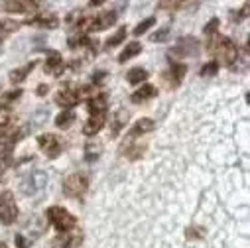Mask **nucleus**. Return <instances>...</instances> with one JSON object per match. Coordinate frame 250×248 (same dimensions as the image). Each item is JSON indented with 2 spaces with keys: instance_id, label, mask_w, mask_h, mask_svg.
Masks as SVG:
<instances>
[{
  "instance_id": "f257e3e1",
  "label": "nucleus",
  "mask_w": 250,
  "mask_h": 248,
  "mask_svg": "<svg viewBox=\"0 0 250 248\" xmlns=\"http://www.w3.org/2000/svg\"><path fill=\"white\" fill-rule=\"evenodd\" d=\"M207 49L211 53H215L225 65H232L236 57H238V47L234 45L232 40L225 38V36H211L209 41H207Z\"/></svg>"
},
{
  "instance_id": "f03ea898",
  "label": "nucleus",
  "mask_w": 250,
  "mask_h": 248,
  "mask_svg": "<svg viewBox=\"0 0 250 248\" xmlns=\"http://www.w3.org/2000/svg\"><path fill=\"white\" fill-rule=\"evenodd\" d=\"M45 215H47L49 223L55 227L57 232H69L71 228L77 227V219L63 207H49L45 211Z\"/></svg>"
},
{
  "instance_id": "7ed1b4c3",
  "label": "nucleus",
  "mask_w": 250,
  "mask_h": 248,
  "mask_svg": "<svg viewBox=\"0 0 250 248\" xmlns=\"http://www.w3.org/2000/svg\"><path fill=\"white\" fill-rule=\"evenodd\" d=\"M89 189V179L81 173H73L63 181V193L71 199H81Z\"/></svg>"
},
{
  "instance_id": "20e7f679",
  "label": "nucleus",
  "mask_w": 250,
  "mask_h": 248,
  "mask_svg": "<svg viewBox=\"0 0 250 248\" xmlns=\"http://www.w3.org/2000/svg\"><path fill=\"white\" fill-rule=\"evenodd\" d=\"M18 219V205L14 199L12 191L0 193V223L2 225H12Z\"/></svg>"
},
{
  "instance_id": "39448f33",
  "label": "nucleus",
  "mask_w": 250,
  "mask_h": 248,
  "mask_svg": "<svg viewBox=\"0 0 250 248\" xmlns=\"http://www.w3.org/2000/svg\"><path fill=\"white\" fill-rule=\"evenodd\" d=\"M199 51V41H197V38H181L179 40V43L167 53V57L169 59H173L175 57V63H179V61L183 59V57H189V55H195Z\"/></svg>"
},
{
  "instance_id": "423d86ee",
  "label": "nucleus",
  "mask_w": 250,
  "mask_h": 248,
  "mask_svg": "<svg viewBox=\"0 0 250 248\" xmlns=\"http://www.w3.org/2000/svg\"><path fill=\"white\" fill-rule=\"evenodd\" d=\"M47 183V173L38 169V171H30L24 179H22V191L26 195H38Z\"/></svg>"
},
{
  "instance_id": "0eeeda50",
  "label": "nucleus",
  "mask_w": 250,
  "mask_h": 248,
  "mask_svg": "<svg viewBox=\"0 0 250 248\" xmlns=\"http://www.w3.org/2000/svg\"><path fill=\"white\" fill-rule=\"evenodd\" d=\"M38 146L42 152L47 154V158H57L63 150V142L55 134H40L38 136Z\"/></svg>"
},
{
  "instance_id": "6e6552de",
  "label": "nucleus",
  "mask_w": 250,
  "mask_h": 248,
  "mask_svg": "<svg viewBox=\"0 0 250 248\" xmlns=\"http://www.w3.org/2000/svg\"><path fill=\"white\" fill-rule=\"evenodd\" d=\"M43 4V0H4L0 2L6 12H36Z\"/></svg>"
},
{
  "instance_id": "1a4fd4ad",
  "label": "nucleus",
  "mask_w": 250,
  "mask_h": 248,
  "mask_svg": "<svg viewBox=\"0 0 250 248\" xmlns=\"http://www.w3.org/2000/svg\"><path fill=\"white\" fill-rule=\"evenodd\" d=\"M81 97H79V91H75L73 87H65V89H59L57 95H55V103L63 108H71L75 104H79Z\"/></svg>"
},
{
  "instance_id": "9d476101",
  "label": "nucleus",
  "mask_w": 250,
  "mask_h": 248,
  "mask_svg": "<svg viewBox=\"0 0 250 248\" xmlns=\"http://www.w3.org/2000/svg\"><path fill=\"white\" fill-rule=\"evenodd\" d=\"M83 242V234H67V232H59L51 240V248H77Z\"/></svg>"
},
{
  "instance_id": "9b49d317",
  "label": "nucleus",
  "mask_w": 250,
  "mask_h": 248,
  "mask_svg": "<svg viewBox=\"0 0 250 248\" xmlns=\"http://www.w3.org/2000/svg\"><path fill=\"white\" fill-rule=\"evenodd\" d=\"M144 152H146V144H134V138H128V136L120 146V154H124V158L128 160H138L144 156Z\"/></svg>"
},
{
  "instance_id": "f8f14e48",
  "label": "nucleus",
  "mask_w": 250,
  "mask_h": 248,
  "mask_svg": "<svg viewBox=\"0 0 250 248\" xmlns=\"http://www.w3.org/2000/svg\"><path fill=\"white\" fill-rule=\"evenodd\" d=\"M63 69H65V61H63V57H61V53L59 51H49L47 61H45V71L59 77L61 73H63Z\"/></svg>"
},
{
  "instance_id": "ddd939ff",
  "label": "nucleus",
  "mask_w": 250,
  "mask_h": 248,
  "mask_svg": "<svg viewBox=\"0 0 250 248\" xmlns=\"http://www.w3.org/2000/svg\"><path fill=\"white\" fill-rule=\"evenodd\" d=\"M185 73H187V65L185 63H175V61H171L169 71L164 75V79L169 81V87H177L181 83V79L185 77Z\"/></svg>"
},
{
  "instance_id": "4468645a",
  "label": "nucleus",
  "mask_w": 250,
  "mask_h": 248,
  "mask_svg": "<svg viewBox=\"0 0 250 248\" xmlns=\"http://www.w3.org/2000/svg\"><path fill=\"white\" fill-rule=\"evenodd\" d=\"M104 120H106V114H91L87 124L83 126V134L85 136H97V132H101L104 126Z\"/></svg>"
},
{
  "instance_id": "2eb2a0df",
  "label": "nucleus",
  "mask_w": 250,
  "mask_h": 248,
  "mask_svg": "<svg viewBox=\"0 0 250 248\" xmlns=\"http://www.w3.org/2000/svg\"><path fill=\"white\" fill-rule=\"evenodd\" d=\"M36 61H30V63H26V65H22V67H18V69H12L10 71V75H8V79H10V83L12 85H18V83H22L34 69H36Z\"/></svg>"
},
{
  "instance_id": "dca6fc26",
  "label": "nucleus",
  "mask_w": 250,
  "mask_h": 248,
  "mask_svg": "<svg viewBox=\"0 0 250 248\" xmlns=\"http://www.w3.org/2000/svg\"><path fill=\"white\" fill-rule=\"evenodd\" d=\"M154 120L152 118H140L134 126L130 128V132H128V138H136V136H142V134H148V132H152L154 130Z\"/></svg>"
},
{
  "instance_id": "f3484780",
  "label": "nucleus",
  "mask_w": 250,
  "mask_h": 248,
  "mask_svg": "<svg viewBox=\"0 0 250 248\" xmlns=\"http://www.w3.org/2000/svg\"><path fill=\"white\" fill-rule=\"evenodd\" d=\"M28 24H38L45 30H55L59 26V18L55 14H40V16H34L28 20Z\"/></svg>"
},
{
  "instance_id": "a211bd4d",
  "label": "nucleus",
  "mask_w": 250,
  "mask_h": 248,
  "mask_svg": "<svg viewBox=\"0 0 250 248\" xmlns=\"http://www.w3.org/2000/svg\"><path fill=\"white\" fill-rule=\"evenodd\" d=\"M103 150H104V146H103L101 140H87V144H85V160L87 162H97L103 156Z\"/></svg>"
},
{
  "instance_id": "6ab92c4d",
  "label": "nucleus",
  "mask_w": 250,
  "mask_h": 248,
  "mask_svg": "<svg viewBox=\"0 0 250 248\" xmlns=\"http://www.w3.org/2000/svg\"><path fill=\"white\" fill-rule=\"evenodd\" d=\"M152 97H156V87H152V85H144L142 89H138V91H134V93L130 95V101H132L134 104H140V103L150 101Z\"/></svg>"
},
{
  "instance_id": "aec40b11",
  "label": "nucleus",
  "mask_w": 250,
  "mask_h": 248,
  "mask_svg": "<svg viewBox=\"0 0 250 248\" xmlns=\"http://www.w3.org/2000/svg\"><path fill=\"white\" fill-rule=\"evenodd\" d=\"M75 112L71 110V108H65L63 112H59L57 116H55V126L57 128H69L71 126V124L75 122Z\"/></svg>"
},
{
  "instance_id": "412c9836",
  "label": "nucleus",
  "mask_w": 250,
  "mask_h": 248,
  "mask_svg": "<svg viewBox=\"0 0 250 248\" xmlns=\"http://www.w3.org/2000/svg\"><path fill=\"white\" fill-rule=\"evenodd\" d=\"M140 51H142V43H138V41H132V43H128L126 47L122 49V53L118 55V63H126L128 59L136 57Z\"/></svg>"
},
{
  "instance_id": "4be33fe9",
  "label": "nucleus",
  "mask_w": 250,
  "mask_h": 248,
  "mask_svg": "<svg viewBox=\"0 0 250 248\" xmlns=\"http://www.w3.org/2000/svg\"><path fill=\"white\" fill-rule=\"evenodd\" d=\"M128 112L126 110H118L116 112V116H114V120H112V128H110V136L112 138H116L118 136V132L124 128V124H126L128 122Z\"/></svg>"
},
{
  "instance_id": "5701e85b",
  "label": "nucleus",
  "mask_w": 250,
  "mask_h": 248,
  "mask_svg": "<svg viewBox=\"0 0 250 248\" xmlns=\"http://www.w3.org/2000/svg\"><path fill=\"white\" fill-rule=\"evenodd\" d=\"M126 79H128V83H130V85L144 83V81L148 79V71H146L144 67H134V69H130V71L126 73Z\"/></svg>"
},
{
  "instance_id": "b1692460",
  "label": "nucleus",
  "mask_w": 250,
  "mask_h": 248,
  "mask_svg": "<svg viewBox=\"0 0 250 248\" xmlns=\"http://www.w3.org/2000/svg\"><path fill=\"white\" fill-rule=\"evenodd\" d=\"M217 73H219V61H207L199 71L201 77H215Z\"/></svg>"
},
{
  "instance_id": "393cba45",
  "label": "nucleus",
  "mask_w": 250,
  "mask_h": 248,
  "mask_svg": "<svg viewBox=\"0 0 250 248\" xmlns=\"http://www.w3.org/2000/svg\"><path fill=\"white\" fill-rule=\"evenodd\" d=\"M124 40H126V28H120V30H116V34H114V36H110V38H108L106 45H108V47H114V45L122 43Z\"/></svg>"
},
{
  "instance_id": "a878e982",
  "label": "nucleus",
  "mask_w": 250,
  "mask_h": 248,
  "mask_svg": "<svg viewBox=\"0 0 250 248\" xmlns=\"http://www.w3.org/2000/svg\"><path fill=\"white\" fill-rule=\"evenodd\" d=\"M10 118H12V110L8 106H2L0 104V128H4L10 124Z\"/></svg>"
},
{
  "instance_id": "bb28decb",
  "label": "nucleus",
  "mask_w": 250,
  "mask_h": 248,
  "mask_svg": "<svg viewBox=\"0 0 250 248\" xmlns=\"http://www.w3.org/2000/svg\"><path fill=\"white\" fill-rule=\"evenodd\" d=\"M154 24H156V18H154V16H152V18H146L144 22H140V24L134 28V36H142V34H144L146 30H150Z\"/></svg>"
},
{
  "instance_id": "cd10ccee",
  "label": "nucleus",
  "mask_w": 250,
  "mask_h": 248,
  "mask_svg": "<svg viewBox=\"0 0 250 248\" xmlns=\"http://www.w3.org/2000/svg\"><path fill=\"white\" fill-rule=\"evenodd\" d=\"M219 18H211L207 24H205V28H203V32H205V36L207 38H211V36H215L217 34V30H219Z\"/></svg>"
},
{
  "instance_id": "c85d7f7f",
  "label": "nucleus",
  "mask_w": 250,
  "mask_h": 248,
  "mask_svg": "<svg viewBox=\"0 0 250 248\" xmlns=\"http://www.w3.org/2000/svg\"><path fill=\"white\" fill-rule=\"evenodd\" d=\"M183 4H185V0H162L160 8H164V10H177Z\"/></svg>"
},
{
  "instance_id": "c756f323",
  "label": "nucleus",
  "mask_w": 250,
  "mask_h": 248,
  "mask_svg": "<svg viewBox=\"0 0 250 248\" xmlns=\"http://www.w3.org/2000/svg\"><path fill=\"white\" fill-rule=\"evenodd\" d=\"M169 38V30L166 28V30H160V32H156V34H152V41H166Z\"/></svg>"
},
{
  "instance_id": "7c9ffc66",
  "label": "nucleus",
  "mask_w": 250,
  "mask_h": 248,
  "mask_svg": "<svg viewBox=\"0 0 250 248\" xmlns=\"http://www.w3.org/2000/svg\"><path fill=\"white\" fill-rule=\"evenodd\" d=\"M22 93H24L22 89H18V91H8V93L2 95V99H4V101H16V99L22 97Z\"/></svg>"
},
{
  "instance_id": "2f4dec72",
  "label": "nucleus",
  "mask_w": 250,
  "mask_h": 248,
  "mask_svg": "<svg viewBox=\"0 0 250 248\" xmlns=\"http://www.w3.org/2000/svg\"><path fill=\"white\" fill-rule=\"evenodd\" d=\"M85 45L91 49V53H97L99 51V40H93V38H87V41H85Z\"/></svg>"
},
{
  "instance_id": "473e14b6",
  "label": "nucleus",
  "mask_w": 250,
  "mask_h": 248,
  "mask_svg": "<svg viewBox=\"0 0 250 248\" xmlns=\"http://www.w3.org/2000/svg\"><path fill=\"white\" fill-rule=\"evenodd\" d=\"M106 77V71H95L93 73V85H101Z\"/></svg>"
},
{
  "instance_id": "72a5a7b5",
  "label": "nucleus",
  "mask_w": 250,
  "mask_h": 248,
  "mask_svg": "<svg viewBox=\"0 0 250 248\" xmlns=\"http://www.w3.org/2000/svg\"><path fill=\"white\" fill-rule=\"evenodd\" d=\"M16 246H18V248H28L30 242L24 238V234H18V236H16Z\"/></svg>"
},
{
  "instance_id": "f704fd0d",
  "label": "nucleus",
  "mask_w": 250,
  "mask_h": 248,
  "mask_svg": "<svg viewBox=\"0 0 250 248\" xmlns=\"http://www.w3.org/2000/svg\"><path fill=\"white\" fill-rule=\"evenodd\" d=\"M47 91H49V87H47L45 83H42V85H38V89H36V93H38V97H45V95H47Z\"/></svg>"
},
{
  "instance_id": "c9c22d12",
  "label": "nucleus",
  "mask_w": 250,
  "mask_h": 248,
  "mask_svg": "<svg viewBox=\"0 0 250 248\" xmlns=\"http://www.w3.org/2000/svg\"><path fill=\"white\" fill-rule=\"evenodd\" d=\"M6 165H8V158L2 162V158H0V181H2V177H4V169H6Z\"/></svg>"
},
{
  "instance_id": "e433bc0d",
  "label": "nucleus",
  "mask_w": 250,
  "mask_h": 248,
  "mask_svg": "<svg viewBox=\"0 0 250 248\" xmlns=\"http://www.w3.org/2000/svg\"><path fill=\"white\" fill-rule=\"evenodd\" d=\"M104 2H106V0H91L89 4H91V6H101V4H104Z\"/></svg>"
},
{
  "instance_id": "4c0bfd02",
  "label": "nucleus",
  "mask_w": 250,
  "mask_h": 248,
  "mask_svg": "<svg viewBox=\"0 0 250 248\" xmlns=\"http://www.w3.org/2000/svg\"><path fill=\"white\" fill-rule=\"evenodd\" d=\"M0 248H8V246H6L4 242H0Z\"/></svg>"
}]
</instances>
